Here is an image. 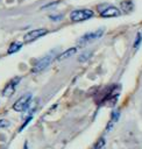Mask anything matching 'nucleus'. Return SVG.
Returning <instances> with one entry per match:
<instances>
[{
  "label": "nucleus",
  "instance_id": "nucleus-9",
  "mask_svg": "<svg viewBox=\"0 0 142 149\" xmlns=\"http://www.w3.org/2000/svg\"><path fill=\"white\" fill-rule=\"evenodd\" d=\"M120 6H121V9L125 13H129L133 9V2L130 0H123V1H121Z\"/></svg>",
  "mask_w": 142,
  "mask_h": 149
},
{
  "label": "nucleus",
  "instance_id": "nucleus-11",
  "mask_svg": "<svg viewBox=\"0 0 142 149\" xmlns=\"http://www.w3.org/2000/svg\"><path fill=\"white\" fill-rule=\"evenodd\" d=\"M118 119H119V112H113L112 119H111V121H109V125L107 126V130H109V129L112 128V126L114 125L115 121H118Z\"/></svg>",
  "mask_w": 142,
  "mask_h": 149
},
{
  "label": "nucleus",
  "instance_id": "nucleus-7",
  "mask_svg": "<svg viewBox=\"0 0 142 149\" xmlns=\"http://www.w3.org/2000/svg\"><path fill=\"white\" fill-rule=\"evenodd\" d=\"M52 56L51 55H48V56H45V57H43L42 59H40L37 63H36V65L33 68V72H40V71H42V70H44L50 63H51V61H52Z\"/></svg>",
  "mask_w": 142,
  "mask_h": 149
},
{
  "label": "nucleus",
  "instance_id": "nucleus-14",
  "mask_svg": "<svg viewBox=\"0 0 142 149\" xmlns=\"http://www.w3.org/2000/svg\"><path fill=\"white\" fill-rule=\"evenodd\" d=\"M8 126H9V121L8 120H5V119L0 120V128H5V127H8Z\"/></svg>",
  "mask_w": 142,
  "mask_h": 149
},
{
  "label": "nucleus",
  "instance_id": "nucleus-1",
  "mask_svg": "<svg viewBox=\"0 0 142 149\" xmlns=\"http://www.w3.org/2000/svg\"><path fill=\"white\" fill-rule=\"evenodd\" d=\"M92 16H93V10L91 9H76L70 14V19L73 22H81L87 19H91Z\"/></svg>",
  "mask_w": 142,
  "mask_h": 149
},
{
  "label": "nucleus",
  "instance_id": "nucleus-15",
  "mask_svg": "<svg viewBox=\"0 0 142 149\" xmlns=\"http://www.w3.org/2000/svg\"><path fill=\"white\" fill-rule=\"evenodd\" d=\"M90 56V54H85V55H81L79 56V62H85L87 59V57Z\"/></svg>",
  "mask_w": 142,
  "mask_h": 149
},
{
  "label": "nucleus",
  "instance_id": "nucleus-3",
  "mask_svg": "<svg viewBox=\"0 0 142 149\" xmlns=\"http://www.w3.org/2000/svg\"><path fill=\"white\" fill-rule=\"evenodd\" d=\"M104 34V29H98L95 31H91V33H87L85 35H83L80 38H79V45H85L99 37H101Z\"/></svg>",
  "mask_w": 142,
  "mask_h": 149
},
{
  "label": "nucleus",
  "instance_id": "nucleus-2",
  "mask_svg": "<svg viewBox=\"0 0 142 149\" xmlns=\"http://www.w3.org/2000/svg\"><path fill=\"white\" fill-rule=\"evenodd\" d=\"M30 100H31V93H26V94H23L20 99H17V100L14 102L13 109L16 111V112H23V111H26V109L29 107Z\"/></svg>",
  "mask_w": 142,
  "mask_h": 149
},
{
  "label": "nucleus",
  "instance_id": "nucleus-12",
  "mask_svg": "<svg viewBox=\"0 0 142 149\" xmlns=\"http://www.w3.org/2000/svg\"><path fill=\"white\" fill-rule=\"evenodd\" d=\"M104 146H105V139H104V137H100V139L95 142V144L92 147V149H101Z\"/></svg>",
  "mask_w": 142,
  "mask_h": 149
},
{
  "label": "nucleus",
  "instance_id": "nucleus-5",
  "mask_svg": "<svg viewBox=\"0 0 142 149\" xmlns=\"http://www.w3.org/2000/svg\"><path fill=\"white\" fill-rule=\"evenodd\" d=\"M47 33H48V30H47L45 28H38V29L30 30V31H28V33L23 36V41L27 42V43L33 42V41H35V40L42 37V36H44Z\"/></svg>",
  "mask_w": 142,
  "mask_h": 149
},
{
  "label": "nucleus",
  "instance_id": "nucleus-4",
  "mask_svg": "<svg viewBox=\"0 0 142 149\" xmlns=\"http://www.w3.org/2000/svg\"><path fill=\"white\" fill-rule=\"evenodd\" d=\"M98 9H99V12H100L102 17H116V16L121 15L120 9H118L114 6H105V7L99 6Z\"/></svg>",
  "mask_w": 142,
  "mask_h": 149
},
{
  "label": "nucleus",
  "instance_id": "nucleus-13",
  "mask_svg": "<svg viewBox=\"0 0 142 149\" xmlns=\"http://www.w3.org/2000/svg\"><path fill=\"white\" fill-rule=\"evenodd\" d=\"M141 41H142V34H141V33H139V34H137V36H136V38H135V43H134V48H137V47L140 45V43H141Z\"/></svg>",
  "mask_w": 142,
  "mask_h": 149
},
{
  "label": "nucleus",
  "instance_id": "nucleus-6",
  "mask_svg": "<svg viewBox=\"0 0 142 149\" xmlns=\"http://www.w3.org/2000/svg\"><path fill=\"white\" fill-rule=\"evenodd\" d=\"M19 81H20V77H16V78L12 79V80L5 86V88H3V91H2V95H3V97H10V95H13V93L15 92V87H16V85L19 84Z\"/></svg>",
  "mask_w": 142,
  "mask_h": 149
},
{
  "label": "nucleus",
  "instance_id": "nucleus-10",
  "mask_svg": "<svg viewBox=\"0 0 142 149\" xmlns=\"http://www.w3.org/2000/svg\"><path fill=\"white\" fill-rule=\"evenodd\" d=\"M21 47H22V44L20 42H13L8 48V54H14V52L19 51L21 49Z\"/></svg>",
  "mask_w": 142,
  "mask_h": 149
},
{
  "label": "nucleus",
  "instance_id": "nucleus-8",
  "mask_svg": "<svg viewBox=\"0 0 142 149\" xmlns=\"http://www.w3.org/2000/svg\"><path fill=\"white\" fill-rule=\"evenodd\" d=\"M76 51H77V49H76V48H70V49L65 50L64 52H62L61 55H58L56 59H57V61H64V59H66V58L71 57L72 55H74V54H76Z\"/></svg>",
  "mask_w": 142,
  "mask_h": 149
}]
</instances>
